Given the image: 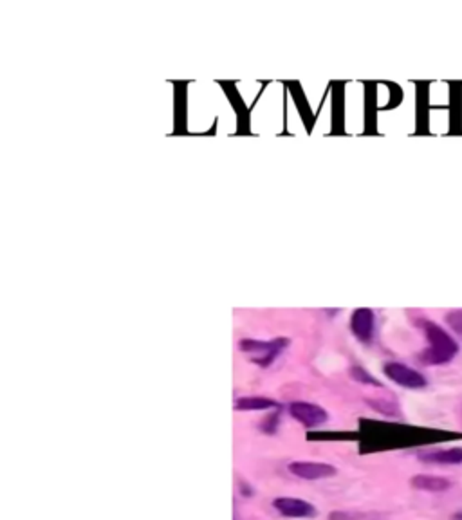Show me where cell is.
<instances>
[{
  "label": "cell",
  "instance_id": "obj_1",
  "mask_svg": "<svg viewBox=\"0 0 462 520\" xmlns=\"http://www.w3.org/2000/svg\"><path fill=\"white\" fill-rule=\"evenodd\" d=\"M421 327L424 329V334H426L428 341H430V347L421 354L419 360L424 365L450 364L458 352V345L455 344L453 338L444 329H441L437 324L430 320H421Z\"/></svg>",
  "mask_w": 462,
  "mask_h": 520
},
{
  "label": "cell",
  "instance_id": "obj_2",
  "mask_svg": "<svg viewBox=\"0 0 462 520\" xmlns=\"http://www.w3.org/2000/svg\"><path fill=\"white\" fill-rule=\"evenodd\" d=\"M289 345V340L286 338H276V340H240L239 349L251 358V361L260 367H269L280 352Z\"/></svg>",
  "mask_w": 462,
  "mask_h": 520
},
{
  "label": "cell",
  "instance_id": "obj_3",
  "mask_svg": "<svg viewBox=\"0 0 462 520\" xmlns=\"http://www.w3.org/2000/svg\"><path fill=\"white\" fill-rule=\"evenodd\" d=\"M385 376L394 383L401 385L404 388H424L426 387V380L421 372L415 368L407 367V365L399 364V361H388L383 367Z\"/></svg>",
  "mask_w": 462,
  "mask_h": 520
},
{
  "label": "cell",
  "instance_id": "obj_4",
  "mask_svg": "<svg viewBox=\"0 0 462 520\" xmlns=\"http://www.w3.org/2000/svg\"><path fill=\"white\" fill-rule=\"evenodd\" d=\"M289 414L306 428H316L329 421V414L320 405L309 401H293L289 405Z\"/></svg>",
  "mask_w": 462,
  "mask_h": 520
},
{
  "label": "cell",
  "instance_id": "obj_5",
  "mask_svg": "<svg viewBox=\"0 0 462 520\" xmlns=\"http://www.w3.org/2000/svg\"><path fill=\"white\" fill-rule=\"evenodd\" d=\"M289 472L293 475L306 481H320L329 479L338 474V469L329 462H314V461H294L289 465Z\"/></svg>",
  "mask_w": 462,
  "mask_h": 520
},
{
  "label": "cell",
  "instance_id": "obj_6",
  "mask_svg": "<svg viewBox=\"0 0 462 520\" xmlns=\"http://www.w3.org/2000/svg\"><path fill=\"white\" fill-rule=\"evenodd\" d=\"M274 509L282 516H289V519H311L316 516L318 511L311 502L303 501V499L294 497H279L273 501Z\"/></svg>",
  "mask_w": 462,
  "mask_h": 520
},
{
  "label": "cell",
  "instance_id": "obj_7",
  "mask_svg": "<svg viewBox=\"0 0 462 520\" xmlns=\"http://www.w3.org/2000/svg\"><path fill=\"white\" fill-rule=\"evenodd\" d=\"M374 327H376V317H374L372 309H356L350 318V331L354 336L363 344H368L374 336Z\"/></svg>",
  "mask_w": 462,
  "mask_h": 520
},
{
  "label": "cell",
  "instance_id": "obj_8",
  "mask_svg": "<svg viewBox=\"0 0 462 520\" xmlns=\"http://www.w3.org/2000/svg\"><path fill=\"white\" fill-rule=\"evenodd\" d=\"M419 459L423 462H431V465H461V462H462V448H448V450L421 452Z\"/></svg>",
  "mask_w": 462,
  "mask_h": 520
},
{
  "label": "cell",
  "instance_id": "obj_9",
  "mask_svg": "<svg viewBox=\"0 0 462 520\" xmlns=\"http://www.w3.org/2000/svg\"><path fill=\"white\" fill-rule=\"evenodd\" d=\"M271 408H279V403L269 398H259V396H247V398L235 399V410L246 412H260L271 410Z\"/></svg>",
  "mask_w": 462,
  "mask_h": 520
},
{
  "label": "cell",
  "instance_id": "obj_10",
  "mask_svg": "<svg viewBox=\"0 0 462 520\" xmlns=\"http://www.w3.org/2000/svg\"><path fill=\"white\" fill-rule=\"evenodd\" d=\"M412 486L423 492H446L450 488V482L444 477H435V475H415L412 479Z\"/></svg>",
  "mask_w": 462,
  "mask_h": 520
},
{
  "label": "cell",
  "instance_id": "obj_11",
  "mask_svg": "<svg viewBox=\"0 0 462 520\" xmlns=\"http://www.w3.org/2000/svg\"><path fill=\"white\" fill-rule=\"evenodd\" d=\"M350 376H353L356 381H360V383H368V385H374V387H380V381L374 380L372 376L368 374V372L361 367L350 368Z\"/></svg>",
  "mask_w": 462,
  "mask_h": 520
},
{
  "label": "cell",
  "instance_id": "obj_12",
  "mask_svg": "<svg viewBox=\"0 0 462 520\" xmlns=\"http://www.w3.org/2000/svg\"><path fill=\"white\" fill-rule=\"evenodd\" d=\"M446 322L451 327V331H453L457 336L462 338V311H451V313H448Z\"/></svg>",
  "mask_w": 462,
  "mask_h": 520
},
{
  "label": "cell",
  "instance_id": "obj_13",
  "mask_svg": "<svg viewBox=\"0 0 462 520\" xmlns=\"http://www.w3.org/2000/svg\"><path fill=\"white\" fill-rule=\"evenodd\" d=\"M455 520H462V513H458V515H455Z\"/></svg>",
  "mask_w": 462,
  "mask_h": 520
}]
</instances>
